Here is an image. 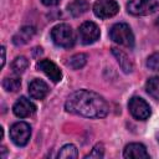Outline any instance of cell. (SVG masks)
Instances as JSON below:
<instances>
[{
  "label": "cell",
  "instance_id": "obj_1",
  "mask_svg": "<svg viewBox=\"0 0 159 159\" xmlns=\"http://www.w3.org/2000/svg\"><path fill=\"white\" fill-rule=\"evenodd\" d=\"M65 108L70 113L86 118H103L109 113L107 101L88 89H78L71 93L66 99Z\"/></svg>",
  "mask_w": 159,
  "mask_h": 159
},
{
  "label": "cell",
  "instance_id": "obj_2",
  "mask_svg": "<svg viewBox=\"0 0 159 159\" xmlns=\"http://www.w3.org/2000/svg\"><path fill=\"white\" fill-rule=\"evenodd\" d=\"M51 39L55 45L63 48H70L75 45L73 30L67 24H58L53 26L51 30Z\"/></svg>",
  "mask_w": 159,
  "mask_h": 159
},
{
  "label": "cell",
  "instance_id": "obj_3",
  "mask_svg": "<svg viewBox=\"0 0 159 159\" xmlns=\"http://www.w3.org/2000/svg\"><path fill=\"white\" fill-rule=\"evenodd\" d=\"M109 36L118 45H123L129 48H132L134 46V35H133L129 25H127L124 22L113 25L112 29L109 30Z\"/></svg>",
  "mask_w": 159,
  "mask_h": 159
},
{
  "label": "cell",
  "instance_id": "obj_4",
  "mask_svg": "<svg viewBox=\"0 0 159 159\" xmlns=\"http://www.w3.org/2000/svg\"><path fill=\"white\" fill-rule=\"evenodd\" d=\"M127 10L129 14L135 16L152 15L159 11V0H129Z\"/></svg>",
  "mask_w": 159,
  "mask_h": 159
},
{
  "label": "cell",
  "instance_id": "obj_5",
  "mask_svg": "<svg viewBox=\"0 0 159 159\" xmlns=\"http://www.w3.org/2000/svg\"><path fill=\"white\" fill-rule=\"evenodd\" d=\"M31 137V127L26 122H16L10 127V138L17 147H25Z\"/></svg>",
  "mask_w": 159,
  "mask_h": 159
},
{
  "label": "cell",
  "instance_id": "obj_6",
  "mask_svg": "<svg viewBox=\"0 0 159 159\" xmlns=\"http://www.w3.org/2000/svg\"><path fill=\"white\" fill-rule=\"evenodd\" d=\"M128 108H129L130 114L135 119H139V120H145L152 114L149 104L143 98H140V97H132L129 99Z\"/></svg>",
  "mask_w": 159,
  "mask_h": 159
},
{
  "label": "cell",
  "instance_id": "obj_7",
  "mask_svg": "<svg viewBox=\"0 0 159 159\" xmlns=\"http://www.w3.org/2000/svg\"><path fill=\"white\" fill-rule=\"evenodd\" d=\"M119 11V5L116 0H96L93 4V12L99 19H108Z\"/></svg>",
  "mask_w": 159,
  "mask_h": 159
},
{
  "label": "cell",
  "instance_id": "obj_8",
  "mask_svg": "<svg viewBox=\"0 0 159 159\" xmlns=\"http://www.w3.org/2000/svg\"><path fill=\"white\" fill-rule=\"evenodd\" d=\"M99 27L92 21L83 22L78 29V36L83 45H91L96 42L99 39Z\"/></svg>",
  "mask_w": 159,
  "mask_h": 159
},
{
  "label": "cell",
  "instance_id": "obj_9",
  "mask_svg": "<svg viewBox=\"0 0 159 159\" xmlns=\"http://www.w3.org/2000/svg\"><path fill=\"white\" fill-rule=\"evenodd\" d=\"M36 68L39 71H42L52 82H60L61 78H62V72L61 70L57 67L56 63H53L52 61L47 60V58H43V60H40L36 65Z\"/></svg>",
  "mask_w": 159,
  "mask_h": 159
},
{
  "label": "cell",
  "instance_id": "obj_10",
  "mask_svg": "<svg viewBox=\"0 0 159 159\" xmlns=\"http://www.w3.org/2000/svg\"><path fill=\"white\" fill-rule=\"evenodd\" d=\"M36 106L26 97H20L12 106V112L19 118H26L35 113Z\"/></svg>",
  "mask_w": 159,
  "mask_h": 159
},
{
  "label": "cell",
  "instance_id": "obj_11",
  "mask_svg": "<svg viewBox=\"0 0 159 159\" xmlns=\"http://www.w3.org/2000/svg\"><path fill=\"white\" fill-rule=\"evenodd\" d=\"M48 86L45 81L35 78L29 84V93L30 97L34 99H43L48 94Z\"/></svg>",
  "mask_w": 159,
  "mask_h": 159
},
{
  "label": "cell",
  "instance_id": "obj_12",
  "mask_svg": "<svg viewBox=\"0 0 159 159\" xmlns=\"http://www.w3.org/2000/svg\"><path fill=\"white\" fill-rule=\"evenodd\" d=\"M124 158H133V159H140V158H149V153L147 152V148L140 143H130L125 145L123 152Z\"/></svg>",
  "mask_w": 159,
  "mask_h": 159
},
{
  "label": "cell",
  "instance_id": "obj_13",
  "mask_svg": "<svg viewBox=\"0 0 159 159\" xmlns=\"http://www.w3.org/2000/svg\"><path fill=\"white\" fill-rule=\"evenodd\" d=\"M34 35H35V29H34L32 26H24V27H21V29L14 35L12 42H14V45H16V46L25 45V43H27V42L32 39Z\"/></svg>",
  "mask_w": 159,
  "mask_h": 159
},
{
  "label": "cell",
  "instance_id": "obj_14",
  "mask_svg": "<svg viewBox=\"0 0 159 159\" xmlns=\"http://www.w3.org/2000/svg\"><path fill=\"white\" fill-rule=\"evenodd\" d=\"M88 9H89V4L87 0H73L67 6V11L73 17H78L81 15H83L84 12H87Z\"/></svg>",
  "mask_w": 159,
  "mask_h": 159
},
{
  "label": "cell",
  "instance_id": "obj_15",
  "mask_svg": "<svg viewBox=\"0 0 159 159\" xmlns=\"http://www.w3.org/2000/svg\"><path fill=\"white\" fill-rule=\"evenodd\" d=\"M112 53L116 56V58H117V61H118L120 68L123 70V72L130 73V72L133 71V63H132V61L128 58V56H127L123 51H120V50L113 47V48H112Z\"/></svg>",
  "mask_w": 159,
  "mask_h": 159
},
{
  "label": "cell",
  "instance_id": "obj_16",
  "mask_svg": "<svg viewBox=\"0 0 159 159\" xmlns=\"http://www.w3.org/2000/svg\"><path fill=\"white\" fill-rule=\"evenodd\" d=\"M77 157H78V152L73 144L63 145L57 154V158H60V159H76Z\"/></svg>",
  "mask_w": 159,
  "mask_h": 159
},
{
  "label": "cell",
  "instance_id": "obj_17",
  "mask_svg": "<svg viewBox=\"0 0 159 159\" xmlns=\"http://www.w3.org/2000/svg\"><path fill=\"white\" fill-rule=\"evenodd\" d=\"M21 87V80L19 77H5L2 80V88L6 92H16Z\"/></svg>",
  "mask_w": 159,
  "mask_h": 159
},
{
  "label": "cell",
  "instance_id": "obj_18",
  "mask_svg": "<svg viewBox=\"0 0 159 159\" xmlns=\"http://www.w3.org/2000/svg\"><path fill=\"white\" fill-rule=\"evenodd\" d=\"M145 89L152 97L159 99V76L150 77L145 83Z\"/></svg>",
  "mask_w": 159,
  "mask_h": 159
},
{
  "label": "cell",
  "instance_id": "obj_19",
  "mask_svg": "<svg viewBox=\"0 0 159 159\" xmlns=\"http://www.w3.org/2000/svg\"><path fill=\"white\" fill-rule=\"evenodd\" d=\"M27 66H29L27 58L24 57V56H17L12 61V63H11V70H12V72L15 75H20V73L25 72V70L27 68Z\"/></svg>",
  "mask_w": 159,
  "mask_h": 159
},
{
  "label": "cell",
  "instance_id": "obj_20",
  "mask_svg": "<svg viewBox=\"0 0 159 159\" xmlns=\"http://www.w3.org/2000/svg\"><path fill=\"white\" fill-rule=\"evenodd\" d=\"M87 62V55L84 53H76L68 60V66L72 70H80L82 68Z\"/></svg>",
  "mask_w": 159,
  "mask_h": 159
},
{
  "label": "cell",
  "instance_id": "obj_21",
  "mask_svg": "<svg viewBox=\"0 0 159 159\" xmlns=\"http://www.w3.org/2000/svg\"><path fill=\"white\" fill-rule=\"evenodd\" d=\"M103 155H104V148H103V144H102V143H98V144H96V145L93 147V149H92L84 158H86V159H88V158L101 159V158H103Z\"/></svg>",
  "mask_w": 159,
  "mask_h": 159
},
{
  "label": "cell",
  "instance_id": "obj_22",
  "mask_svg": "<svg viewBox=\"0 0 159 159\" xmlns=\"http://www.w3.org/2000/svg\"><path fill=\"white\" fill-rule=\"evenodd\" d=\"M147 67L152 71H159V52H155L148 57Z\"/></svg>",
  "mask_w": 159,
  "mask_h": 159
},
{
  "label": "cell",
  "instance_id": "obj_23",
  "mask_svg": "<svg viewBox=\"0 0 159 159\" xmlns=\"http://www.w3.org/2000/svg\"><path fill=\"white\" fill-rule=\"evenodd\" d=\"M61 0H41V2L46 6H55L57 4H60Z\"/></svg>",
  "mask_w": 159,
  "mask_h": 159
},
{
  "label": "cell",
  "instance_id": "obj_24",
  "mask_svg": "<svg viewBox=\"0 0 159 159\" xmlns=\"http://www.w3.org/2000/svg\"><path fill=\"white\" fill-rule=\"evenodd\" d=\"M5 47L4 46H1V67H4V65H5Z\"/></svg>",
  "mask_w": 159,
  "mask_h": 159
},
{
  "label": "cell",
  "instance_id": "obj_25",
  "mask_svg": "<svg viewBox=\"0 0 159 159\" xmlns=\"http://www.w3.org/2000/svg\"><path fill=\"white\" fill-rule=\"evenodd\" d=\"M1 152H2V155H1V158H5V154H6V148H1Z\"/></svg>",
  "mask_w": 159,
  "mask_h": 159
},
{
  "label": "cell",
  "instance_id": "obj_26",
  "mask_svg": "<svg viewBox=\"0 0 159 159\" xmlns=\"http://www.w3.org/2000/svg\"><path fill=\"white\" fill-rule=\"evenodd\" d=\"M155 25L159 27V17H158V19H157V21H155Z\"/></svg>",
  "mask_w": 159,
  "mask_h": 159
},
{
  "label": "cell",
  "instance_id": "obj_27",
  "mask_svg": "<svg viewBox=\"0 0 159 159\" xmlns=\"http://www.w3.org/2000/svg\"><path fill=\"white\" fill-rule=\"evenodd\" d=\"M158 142H159V135H158Z\"/></svg>",
  "mask_w": 159,
  "mask_h": 159
}]
</instances>
